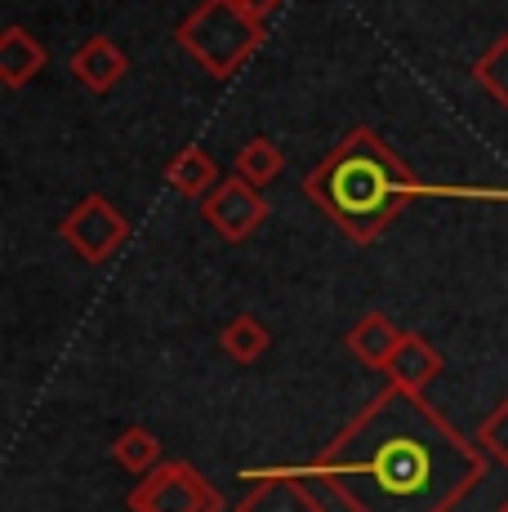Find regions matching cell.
<instances>
[{
  "label": "cell",
  "mask_w": 508,
  "mask_h": 512,
  "mask_svg": "<svg viewBox=\"0 0 508 512\" xmlns=\"http://www.w3.org/2000/svg\"><path fill=\"white\" fill-rule=\"evenodd\" d=\"M58 236L72 245L81 263H107L125 241H130V219L116 210L107 196L90 192L76 201V210L58 223Z\"/></svg>",
  "instance_id": "5b68a950"
},
{
  "label": "cell",
  "mask_w": 508,
  "mask_h": 512,
  "mask_svg": "<svg viewBox=\"0 0 508 512\" xmlns=\"http://www.w3.org/2000/svg\"><path fill=\"white\" fill-rule=\"evenodd\" d=\"M402 339H406V330L397 326L393 317H384V312H366V317H357L353 330L344 334V348L353 352L361 366L384 370L388 361H393V352H397Z\"/></svg>",
  "instance_id": "8fae6325"
},
{
  "label": "cell",
  "mask_w": 508,
  "mask_h": 512,
  "mask_svg": "<svg viewBox=\"0 0 508 512\" xmlns=\"http://www.w3.org/2000/svg\"><path fill=\"white\" fill-rule=\"evenodd\" d=\"M473 81L491 103L508 107V32L482 49V58L473 63Z\"/></svg>",
  "instance_id": "2e32d148"
},
{
  "label": "cell",
  "mask_w": 508,
  "mask_h": 512,
  "mask_svg": "<svg viewBox=\"0 0 508 512\" xmlns=\"http://www.w3.org/2000/svg\"><path fill=\"white\" fill-rule=\"evenodd\" d=\"M125 504L130 512H223V495L197 464L170 459L148 477H139Z\"/></svg>",
  "instance_id": "277c9868"
},
{
  "label": "cell",
  "mask_w": 508,
  "mask_h": 512,
  "mask_svg": "<svg viewBox=\"0 0 508 512\" xmlns=\"http://www.w3.org/2000/svg\"><path fill=\"white\" fill-rule=\"evenodd\" d=\"M281 170H286V152H281L268 134H254V139L241 143L237 156H232V174H237V179H246L250 187H268Z\"/></svg>",
  "instance_id": "5bb4252c"
},
{
  "label": "cell",
  "mask_w": 508,
  "mask_h": 512,
  "mask_svg": "<svg viewBox=\"0 0 508 512\" xmlns=\"http://www.w3.org/2000/svg\"><path fill=\"white\" fill-rule=\"evenodd\" d=\"M304 196L335 223L348 241H379L393 219H402L415 201H504L508 187H459V183H424L393 152V143L370 125H357L330 147L304 179Z\"/></svg>",
  "instance_id": "7a4b0ae2"
},
{
  "label": "cell",
  "mask_w": 508,
  "mask_h": 512,
  "mask_svg": "<svg viewBox=\"0 0 508 512\" xmlns=\"http://www.w3.org/2000/svg\"><path fill=\"white\" fill-rule=\"evenodd\" d=\"M232 512H326L304 477H254L250 495Z\"/></svg>",
  "instance_id": "30bf717a"
},
{
  "label": "cell",
  "mask_w": 508,
  "mask_h": 512,
  "mask_svg": "<svg viewBox=\"0 0 508 512\" xmlns=\"http://www.w3.org/2000/svg\"><path fill=\"white\" fill-rule=\"evenodd\" d=\"M219 348H223V357H232L237 366H254L259 357H268V348H272V330L263 326L259 317L241 312V317H232L228 326L219 330Z\"/></svg>",
  "instance_id": "4fadbf2b"
},
{
  "label": "cell",
  "mask_w": 508,
  "mask_h": 512,
  "mask_svg": "<svg viewBox=\"0 0 508 512\" xmlns=\"http://www.w3.org/2000/svg\"><path fill=\"white\" fill-rule=\"evenodd\" d=\"M268 36V23L246 5V0H201L179 27H174V41L192 58L197 67L214 76V81H228L254 58V49Z\"/></svg>",
  "instance_id": "3957f363"
},
{
  "label": "cell",
  "mask_w": 508,
  "mask_h": 512,
  "mask_svg": "<svg viewBox=\"0 0 508 512\" xmlns=\"http://www.w3.org/2000/svg\"><path fill=\"white\" fill-rule=\"evenodd\" d=\"M486 450L437 415L419 392L388 383L361 415L321 450L290 468H246L254 477H317L348 512H451L486 477Z\"/></svg>",
  "instance_id": "6da1fadb"
},
{
  "label": "cell",
  "mask_w": 508,
  "mask_h": 512,
  "mask_svg": "<svg viewBox=\"0 0 508 512\" xmlns=\"http://www.w3.org/2000/svg\"><path fill=\"white\" fill-rule=\"evenodd\" d=\"M67 72L90 94H107L130 76V54H125L112 36H90V41L76 45V54L67 58Z\"/></svg>",
  "instance_id": "52a82bcc"
},
{
  "label": "cell",
  "mask_w": 508,
  "mask_h": 512,
  "mask_svg": "<svg viewBox=\"0 0 508 512\" xmlns=\"http://www.w3.org/2000/svg\"><path fill=\"white\" fill-rule=\"evenodd\" d=\"M442 370H446V357L424 339V334H406V339L397 343L393 361L384 366V374H388V383H393V388L419 392V397H424V392L442 379Z\"/></svg>",
  "instance_id": "ba28073f"
},
{
  "label": "cell",
  "mask_w": 508,
  "mask_h": 512,
  "mask_svg": "<svg viewBox=\"0 0 508 512\" xmlns=\"http://www.w3.org/2000/svg\"><path fill=\"white\" fill-rule=\"evenodd\" d=\"M45 63H50V49L36 41L27 27L9 23L0 32V85L5 90H27L45 72Z\"/></svg>",
  "instance_id": "9c48e42d"
},
{
  "label": "cell",
  "mask_w": 508,
  "mask_h": 512,
  "mask_svg": "<svg viewBox=\"0 0 508 512\" xmlns=\"http://www.w3.org/2000/svg\"><path fill=\"white\" fill-rule=\"evenodd\" d=\"M246 5H250V0H246Z\"/></svg>",
  "instance_id": "d6986e66"
},
{
  "label": "cell",
  "mask_w": 508,
  "mask_h": 512,
  "mask_svg": "<svg viewBox=\"0 0 508 512\" xmlns=\"http://www.w3.org/2000/svg\"><path fill=\"white\" fill-rule=\"evenodd\" d=\"M112 459L121 464L125 472H134V477H148L152 468H161V437L148 428H125L121 437L112 441Z\"/></svg>",
  "instance_id": "9a60e30c"
},
{
  "label": "cell",
  "mask_w": 508,
  "mask_h": 512,
  "mask_svg": "<svg viewBox=\"0 0 508 512\" xmlns=\"http://www.w3.org/2000/svg\"><path fill=\"white\" fill-rule=\"evenodd\" d=\"M201 219L210 223L223 241L241 245V241H250L263 223H268V201H263L259 187H250L246 179H237V174H232V179H223L201 201Z\"/></svg>",
  "instance_id": "8992f818"
},
{
  "label": "cell",
  "mask_w": 508,
  "mask_h": 512,
  "mask_svg": "<svg viewBox=\"0 0 508 512\" xmlns=\"http://www.w3.org/2000/svg\"><path fill=\"white\" fill-rule=\"evenodd\" d=\"M165 183H170L179 196H188V201H205V196L223 183V174H219V161H214L205 147L192 143L165 165Z\"/></svg>",
  "instance_id": "7c38bea8"
},
{
  "label": "cell",
  "mask_w": 508,
  "mask_h": 512,
  "mask_svg": "<svg viewBox=\"0 0 508 512\" xmlns=\"http://www.w3.org/2000/svg\"><path fill=\"white\" fill-rule=\"evenodd\" d=\"M473 441L486 450V459H495L500 468H508V392L500 397V406H495L491 415L477 423Z\"/></svg>",
  "instance_id": "e0dca14e"
},
{
  "label": "cell",
  "mask_w": 508,
  "mask_h": 512,
  "mask_svg": "<svg viewBox=\"0 0 508 512\" xmlns=\"http://www.w3.org/2000/svg\"><path fill=\"white\" fill-rule=\"evenodd\" d=\"M500 512H508V499H504V504H500Z\"/></svg>",
  "instance_id": "ac0fdd59"
}]
</instances>
